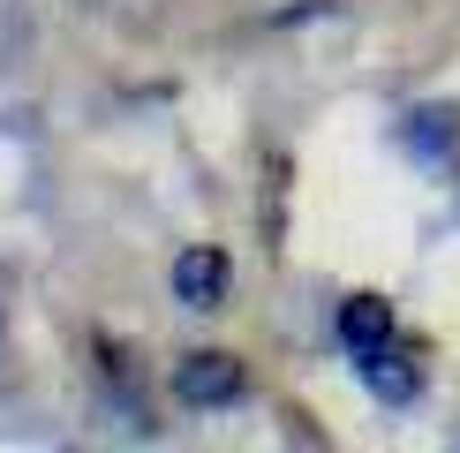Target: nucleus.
<instances>
[{"label": "nucleus", "instance_id": "obj_1", "mask_svg": "<svg viewBox=\"0 0 460 453\" xmlns=\"http://www.w3.org/2000/svg\"><path fill=\"white\" fill-rule=\"evenodd\" d=\"M242 393H249V370L234 363V355H219V348L181 355V363H174V401L181 408H234Z\"/></svg>", "mask_w": 460, "mask_h": 453}, {"label": "nucleus", "instance_id": "obj_2", "mask_svg": "<svg viewBox=\"0 0 460 453\" xmlns=\"http://www.w3.org/2000/svg\"><path fill=\"white\" fill-rule=\"evenodd\" d=\"M226 288H234V264H226V250H212V242H189V250L174 257V302H181V310H219Z\"/></svg>", "mask_w": 460, "mask_h": 453}, {"label": "nucleus", "instance_id": "obj_3", "mask_svg": "<svg viewBox=\"0 0 460 453\" xmlns=\"http://www.w3.org/2000/svg\"><path fill=\"white\" fill-rule=\"evenodd\" d=\"M393 333H400V317H393L385 295H348V302H340V340H348V355L393 348Z\"/></svg>", "mask_w": 460, "mask_h": 453}, {"label": "nucleus", "instance_id": "obj_4", "mask_svg": "<svg viewBox=\"0 0 460 453\" xmlns=\"http://www.w3.org/2000/svg\"><path fill=\"white\" fill-rule=\"evenodd\" d=\"M355 370H362V386L377 393V401H393V408H408L415 393H423V370L408 363L400 348H377V355H355Z\"/></svg>", "mask_w": 460, "mask_h": 453}, {"label": "nucleus", "instance_id": "obj_5", "mask_svg": "<svg viewBox=\"0 0 460 453\" xmlns=\"http://www.w3.org/2000/svg\"><path fill=\"white\" fill-rule=\"evenodd\" d=\"M460 137V113L453 106H423V113H408V144L415 151H446Z\"/></svg>", "mask_w": 460, "mask_h": 453}, {"label": "nucleus", "instance_id": "obj_6", "mask_svg": "<svg viewBox=\"0 0 460 453\" xmlns=\"http://www.w3.org/2000/svg\"><path fill=\"white\" fill-rule=\"evenodd\" d=\"M84 8H99V0H84Z\"/></svg>", "mask_w": 460, "mask_h": 453}]
</instances>
